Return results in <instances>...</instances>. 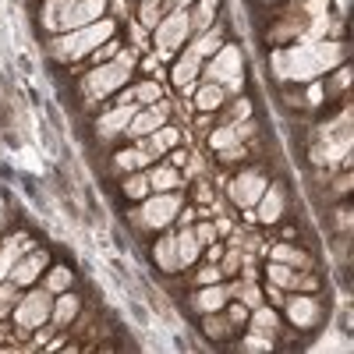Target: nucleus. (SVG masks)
<instances>
[{"label": "nucleus", "instance_id": "obj_28", "mask_svg": "<svg viewBox=\"0 0 354 354\" xmlns=\"http://www.w3.org/2000/svg\"><path fill=\"white\" fill-rule=\"evenodd\" d=\"M68 287H71V270L57 266V270L46 277V290H50V294H61V290H68Z\"/></svg>", "mask_w": 354, "mask_h": 354}, {"label": "nucleus", "instance_id": "obj_38", "mask_svg": "<svg viewBox=\"0 0 354 354\" xmlns=\"http://www.w3.org/2000/svg\"><path fill=\"white\" fill-rule=\"evenodd\" d=\"M351 351V340H344V337H326V340H319L315 344V351Z\"/></svg>", "mask_w": 354, "mask_h": 354}, {"label": "nucleus", "instance_id": "obj_9", "mask_svg": "<svg viewBox=\"0 0 354 354\" xmlns=\"http://www.w3.org/2000/svg\"><path fill=\"white\" fill-rule=\"evenodd\" d=\"M262 192H266V177L255 174V170L234 177V185H230V198H234V205H241V209H252L262 198Z\"/></svg>", "mask_w": 354, "mask_h": 354}, {"label": "nucleus", "instance_id": "obj_25", "mask_svg": "<svg viewBox=\"0 0 354 354\" xmlns=\"http://www.w3.org/2000/svg\"><path fill=\"white\" fill-rule=\"evenodd\" d=\"M270 280H273V287H298V273H294L287 262H273L270 266Z\"/></svg>", "mask_w": 354, "mask_h": 354}, {"label": "nucleus", "instance_id": "obj_29", "mask_svg": "<svg viewBox=\"0 0 354 354\" xmlns=\"http://www.w3.org/2000/svg\"><path fill=\"white\" fill-rule=\"evenodd\" d=\"M15 305H18V283H15V280H11V283L0 280V315H8Z\"/></svg>", "mask_w": 354, "mask_h": 354}, {"label": "nucleus", "instance_id": "obj_33", "mask_svg": "<svg viewBox=\"0 0 354 354\" xmlns=\"http://www.w3.org/2000/svg\"><path fill=\"white\" fill-rule=\"evenodd\" d=\"M160 11H163V0H142V21L145 25H156Z\"/></svg>", "mask_w": 354, "mask_h": 354}, {"label": "nucleus", "instance_id": "obj_41", "mask_svg": "<svg viewBox=\"0 0 354 354\" xmlns=\"http://www.w3.org/2000/svg\"><path fill=\"white\" fill-rule=\"evenodd\" d=\"M195 234H198V241H213V234H216V230H213L209 223H202V227H198Z\"/></svg>", "mask_w": 354, "mask_h": 354}, {"label": "nucleus", "instance_id": "obj_36", "mask_svg": "<svg viewBox=\"0 0 354 354\" xmlns=\"http://www.w3.org/2000/svg\"><path fill=\"white\" fill-rule=\"evenodd\" d=\"M205 333L223 340V337L230 333V319H205Z\"/></svg>", "mask_w": 354, "mask_h": 354}, {"label": "nucleus", "instance_id": "obj_2", "mask_svg": "<svg viewBox=\"0 0 354 354\" xmlns=\"http://www.w3.org/2000/svg\"><path fill=\"white\" fill-rule=\"evenodd\" d=\"M113 36V21H88V25H78L71 28V36L64 39H57L53 43V53L57 57H64V61H78V57H85L88 50H96L100 43H106Z\"/></svg>", "mask_w": 354, "mask_h": 354}, {"label": "nucleus", "instance_id": "obj_40", "mask_svg": "<svg viewBox=\"0 0 354 354\" xmlns=\"http://www.w3.org/2000/svg\"><path fill=\"white\" fill-rule=\"evenodd\" d=\"M198 280H202V283H216V280H220V270H213V266H209V270H202Z\"/></svg>", "mask_w": 354, "mask_h": 354}, {"label": "nucleus", "instance_id": "obj_45", "mask_svg": "<svg viewBox=\"0 0 354 354\" xmlns=\"http://www.w3.org/2000/svg\"><path fill=\"white\" fill-rule=\"evenodd\" d=\"M0 227H4V209H0Z\"/></svg>", "mask_w": 354, "mask_h": 354}, {"label": "nucleus", "instance_id": "obj_37", "mask_svg": "<svg viewBox=\"0 0 354 354\" xmlns=\"http://www.w3.org/2000/svg\"><path fill=\"white\" fill-rule=\"evenodd\" d=\"M124 192H128L131 198H142L145 192H149V177H142V174H138V177H131V181L124 185Z\"/></svg>", "mask_w": 354, "mask_h": 354}, {"label": "nucleus", "instance_id": "obj_10", "mask_svg": "<svg viewBox=\"0 0 354 354\" xmlns=\"http://www.w3.org/2000/svg\"><path fill=\"white\" fill-rule=\"evenodd\" d=\"M163 121H167V106H163V103H160V106H149L145 113H135L131 121H128V135H135V138H145L149 131L163 128Z\"/></svg>", "mask_w": 354, "mask_h": 354}, {"label": "nucleus", "instance_id": "obj_4", "mask_svg": "<svg viewBox=\"0 0 354 354\" xmlns=\"http://www.w3.org/2000/svg\"><path fill=\"white\" fill-rule=\"evenodd\" d=\"M188 32H192V21H188V11H185V8H177L170 18H160V21H156V50H160L163 61L185 43Z\"/></svg>", "mask_w": 354, "mask_h": 354}, {"label": "nucleus", "instance_id": "obj_3", "mask_svg": "<svg viewBox=\"0 0 354 354\" xmlns=\"http://www.w3.org/2000/svg\"><path fill=\"white\" fill-rule=\"evenodd\" d=\"M128 75H131V57L121 53L117 61L100 64L93 75L85 78V93H88V96H110V93H117V88L128 82Z\"/></svg>", "mask_w": 354, "mask_h": 354}, {"label": "nucleus", "instance_id": "obj_7", "mask_svg": "<svg viewBox=\"0 0 354 354\" xmlns=\"http://www.w3.org/2000/svg\"><path fill=\"white\" fill-rule=\"evenodd\" d=\"M106 8V0H71V4L53 18L50 28H78V25H88V21H96Z\"/></svg>", "mask_w": 354, "mask_h": 354}, {"label": "nucleus", "instance_id": "obj_26", "mask_svg": "<svg viewBox=\"0 0 354 354\" xmlns=\"http://www.w3.org/2000/svg\"><path fill=\"white\" fill-rule=\"evenodd\" d=\"M216 50H220V28H205L202 39L192 46L195 57H209V53H216Z\"/></svg>", "mask_w": 354, "mask_h": 354}, {"label": "nucleus", "instance_id": "obj_12", "mask_svg": "<svg viewBox=\"0 0 354 354\" xmlns=\"http://www.w3.org/2000/svg\"><path fill=\"white\" fill-rule=\"evenodd\" d=\"M135 117V106H131V100H124L121 106H113L103 121H100V135H106V138H113L117 131H124L128 128V121Z\"/></svg>", "mask_w": 354, "mask_h": 354}, {"label": "nucleus", "instance_id": "obj_39", "mask_svg": "<svg viewBox=\"0 0 354 354\" xmlns=\"http://www.w3.org/2000/svg\"><path fill=\"white\" fill-rule=\"evenodd\" d=\"M270 347H273V344L266 340V337H248V340H245V351H270Z\"/></svg>", "mask_w": 354, "mask_h": 354}, {"label": "nucleus", "instance_id": "obj_8", "mask_svg": "<svg viewBox=\"0 0 354 354\" xmlns=\"http://www.w3.org/2000/svg\"><path fill=\"white\" fill-rule=\"evenodd\" d=\"M209 78L216 85H230V88L241 85V53H238V46H223L216 53V61L209 64Z\"/></svg>", "mask_w": 354, "mask_h": 354}, {"label": "nucleus", "instance_id": "obj_16", "mask_svg": "<svg viewBox=\"0 0 354 354\" xmlns=\"http://www.w3.org/2000/svg\"><path fill=\"white\" fill-rule=\"evenodd\" d=\"M174 145H177V131H174V128H156V131H149V135H145L142 149L149 153V156H160V153L174 149Z\"/></svg>", "mask_w": 354, "mask_h": 354}, {"label": "nucleus", "instance_id": "obj_23", "mask_svg": "<svg viewBox=\"0 0 354 354\" xmlns=\"http://www.w3.org/2000/svg\"><path fill=\"white\" fill-rule=\"evenodd\" d=\"M75 315H78V298H75V294H64V298L53 305V322H57V326H68Z\"/></svg>", "mask_w": 354, "mask_h": 354}, {"label": "nucleus", "instance_id": "obj_30", "mask_svg": "<svg viewBox=\"0 0 354 354\" xmlns=\"http://www.w3.org/2000/svg\"><path fill=\"white\" fill-rule=\"evenodd\" d=\"M273 262H287V266H308V255L305 252H294L287 245H277L273 248Z\"/></svg>", "mask_w": 354, "mask_h": 354}, {"label": "nucleus", "instance_id": "obj_11", "mask_svg": "<svg viewBox=\"0 0 354 354\" xmlns=\"http://www.w3.org/2000/svg\"><path fill=\"white\" fill-rule=\"evenodd\" d=\"M43 266H46V252H36V255H28V259H18L15 270H11V280H15L18 287L32 283V280L43 273Z\"/></svg>", "mask_w": 354, "mask_h": 354}, {"label": "nucleus", "instance_id": "obj_31", "mask_svg": "<svg viewBox=\"0 0 354 354\" xmlns=\"http://www.w3.org/2000/svg\"><path fill=\"white\" fill-rule=\"evenodd\" d=\"M128 100L131 103H156L160 100V85L156 82H145V85L135 88V93H128Z\"/></svg>", "mask_w": 354, "mask_h": 354}, {"label": "nucleus", "instance_id": "obj_14", "mask_svg": "<svg viewBox=\"0 0 354 354\" xmlns=\"http://www.w3.org/2000/svg\"><path fill=\"white\" fill-rule=\"evenodd\" d=\"M287 312L298 326H315L319 322V301L315 298H290L287 301Z\"/></svg>", "mask_w": 354, "mask_h": 354}, {"label": "nucleus", "instance_id": "obj_13", "mask_svg": "<svg viewBox=\"0 0 354 354\" xmlns=\"http://www.w3.org/2000/svg\"><path fill=\"white\" fill-rule=\"evenodd\" d=\"M255 205H259V220H262V223H277L280 213H283V195H280V188L266 185V192H262V198H259Z\"/></svg>", "mask_w": 354, "mask_h": 354}, {"label": "nucleus", "instance_id": "obj_24", "mask_svg": "<svg viewBox=\"0 0 354 354\" xmlns=\"http://www.w3.org/2000/svg\"><path fill=\"white\" fill-rule=\"evenodd\" d=\"M198 61H202V57H195V53H188V57H185V61H181V64H177V68H174V82H177V85H181V88H188V82H192V78L198 75Z\"/></svg>", "mask_w": 354, "mask_h": 354}, {"label": "nucleus", "instance_id": "obj_42", "mask_svg": "<svg viewBox=\"0 0 354 354\" xmlns=\"http://www.w3.org/2000/svg\"><path fill=\"white\" fill-rule=\"evenodd\" d=\"M245 315H248V312H245V308H241V305H234V308H230V319H234V322H241V319H245Z\"/></svg>", "mask_w": 354, "mask_h": 354}, {"label": "nucleus", "instance_id": "obj_6", "mask_svg": "<svg viewBox=\"0 0 354 354\" xmlns=\"http://www.w3.org/2000/svg\"><path fill=\"white\" fill-rule=\"evenodd\" d=\"M177 213H181V195L167 192V195H156V198L145 202L138 220H142V227H167V223L177 220Z\"/></svg>", "mask_w": 354, "mask_h": 354}, {"label": "nucleus", "instance_id": "obj_21", "mask_svg": "<svg viewBox=\"0 0 354 354\" xmlns=\"http://www.w3.org/2000/svg\"><path fill=\"white\" fill-rule=\"evenodd\" d=\"M277 312L273 308H262V305H255V315H252V333H277Z\"/></svg>", "mask_w": 354, "mask_h": 354}, {"label": "nucleus", "instance_id": "obj_22", "mask_svg": "<svg viewBox=\"0 0 354 354\" xmlns=\"http://www.w3.org/2000/svg\"><path fill=\"white\" fill-rule=\"evenodd\" d=\"M177 181H181V177H177L174 167H156V170L149 174V188H156V192H174Z\"/></svg>", "mask_w": 354, "mask_h": 354}, {"label": "nucleus", "instance_id": "obj_43", "mask_svg": "<svg viewBox=\"0 0 354 354\" xmlns=\"http://www.w3.org/2000/svg\"><path fill=\"white\" fill-rule=\"evenodd\" d=\"M174 4H177V8H185V4H192V0H174Z\"/></svg>", "mask_w": 354, "mask_h": 354}, {"label": "nucleus", "instance_id": "obj_34", "mask_svg": "<svg viewBox=\"0 0 354 354\" xmlns=\"http://www.w3.org/2000/svg\"><path fill=\"white\" fill-rule=\"evenodd\" d=\"M234 290L241 294V301H245V305H252V308H255V305H262V294H259V287L252 283V277H248V283H241V287H234Z\"/></svg>", "mask_w": 354, "mask_h": 354}, {"label": "nucleus", "instance_id": "obj_20", "mask_svg": "<svg viewBox=\"0 0 354 354\" xmlns=\"http://www.w3.org/2000/svg\"><path fill=\"white\" fill-rule=\"evenodd\" d=\"M213 15H216V0H198V4H195V11L188 15V21H192V28L205 32V28L213 25Z\"/></svg>", "mask_w": 354, "mask_h": 354}, {"label": "nucleus", "instance_id": "obj_35", "mask_svg": "<svg viewBox=\"0 0 354 354\" xmlns=\"http://www.w3.org/2000/svg\"><path fill=\"white\" fill-rule=\"evenodd\" d=\"M213 149H230L234 142H238V135H234V128H223V131H213Z\"/></svg>", "mask_w": 354, "mask_h": 354}, {"label": "nucleus", "instance_id": "obj_5", "mask_svg": "<svg viewBox=\"0 0 354 354\" xmlns=\"http://www.w3.org/2000/svg\"><path fill=\"white\" fill-rule=\"evenodd\" d=\"M50 312H53L50 290H32L28 298L18 301V308H15V322H18V330H39L43 322L50 319Z\"/></svg>", "mask_w": 354, "mask_h": 354}, {"label": "nucleus", "instance_id": "obj_32", "mask_svg": "<svg viewBox=\"0 0 354 354\" xmlns=\"http://www.w3.org/2000/svg\"><path fill=\"white\" fill-rule=\"evenodd\" d=\"M149 160H153V156L145 153V149H131V153H121V156H117V163L128 167V170H135V167H142V163H149Z\"/></svg>", "mask_w": 354, "mask_h": 354}, {"label": "nucleus", "instance_id": "obj_44", "mask_svg": "<svg viewBox=\"0 0 354 354\" xmlns=\"http://www.w3.org/2000/svg\"><path fill=\"white\" fill-rule=\"evenodd\" d=\"M337 4H340V8H347V4H351V0H337Z\"/></svg>", "mask_w": 354, "mask_h": 354}, {"label": "nucleus", "instance_id": "obj_19", "mask_svg": "<svg viewBox=\"0 0 354 354\" xmlns=\"http://www.w3.org/2000/svg\"><path fill=\"white\" fill-rule=\"evenodd\" d=\"M177 259H181V266H188V262H195L198 259V234L195 230H181V234H177Z\"/></svg>", "mask_w": 354, "mask_h": 354}, {"label": "nucleus", "instance_id": "obj_27", "mask_svg": "<svg viewBox=\"0 0 354 354\" xmlns=\"http://www.w3.org/2000/svg\"><path fill=\"white\" fill-rule=\"evenodd\" d=\"M198 106L202 110H216L220 103H223V85H205V88H198Z\"/></svg>", "mask_w": 354, "mask_h": 354}, {"label": "nucleus", "instance_id": "obj_18", "mask_svg": "<svg viewBox=\"0 0 354 354\" xmlns=\"http://www.w3.org/2000/svg\"><path fill=\"white\" fill-rule=\"evenodd\" d=\"M156 262L163 266V270H181V259H177V241L170 238V234H163V238L156 241Z\"/></svg>", "mask_w": 354, "mask_h": 354}, {"label": "nucleus", "instance_id": "obj_17", "mask_svg": "<svg viewBox=\"0 0 354 354\" xmlns=\"http://www.w3.org/2000/svg\"><path fill=\"white\" fill-rule=\"evenodd\" d=\"M230 294H234V287H209V290H202L198 294V308L202 312H220L223 305H227V298H230Z\"/></svg>", "mask_w": 354, "mask_h": 354}, {"label": "nucleus", "instance_id": "obj_15", "mask_svg": "<svg viewBox=\"0 0 354 354\" xmlns=\"http://www.w3.org/2000/svg\"><path fill=\"white\" fill-rule=\"evenodd\" d=\"M25 245H28L25 234H15V238H11L4 248H0V280H8V277H11V270H15V262L21 259Z\"/></svg>", "mask_w": 354, "mask_h": 354}, {"label": "nucleus", "instance_id": "obj_1", "mask_svg": "<svg viewBox=\"0 0 354 354\" xmlns=\"http://www.w3.org/2000/svg\"><path fill=\"white\" fill-rule=\"evenodd\" d=\"M344 57V50L337 43H322V46H301V50H283L280 57H273V68L283 78H315L322 71H330Z\"/></svg>", "mask_w": 354, "mask_h": 354}]
</instances>
